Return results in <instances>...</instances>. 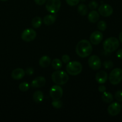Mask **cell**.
<instances>
[{"label": "cell", "mask_w": 122, "mask_h": 122, "mask_svg": "<svg viewBox=\"0 0 122 122\" xmlns=\"http://www.w3.org/2000/svg\"><path fill=\"white\" fill-rule=\"evenodd\" d=\"M93 51L92 44L87 39H82L77 43L75 47L76 54L81 58L89 57Z\"/></svg>", "instance_id": "6da1fadb"}, {"label": "cell", "mask_w": 122, "mask_h": 122, "mask_svg": "<svg viewBox=\"0 0 122 122\" xmlns=\"http://www.w3.org/2000/svg\"><path fill=\"white\" fill-rule=\"evenodd\" d=\"M52 81L56 85H63L66 84L69 80L68 73L62 70H57L51 75Z\"/></svg>", "instance_id": "7a4b0ae2"}, {"label": "cell", "mask_w": 122, "mask_h": 122, "mask_svg": "<svg viewBox=\"0 0 122 122\" xmlns=\"http://www.w3.org/2000/svg\"><path fill=\"white\" fill-rule=\"evenodd\" d=\"M120 45L119 41L115 37H110L105 39L103 43V48L104 51L111 53L118 49Z\"/></svg>", "instance_id": "3957f363"}, {"label": "cell", "mask_w": 122, "mask_h": 122, "mask_svg": "<svg viewBox=\"0 0 122 122\" xmlns=\"http://www.w3.org/2000/svg\"><path fill=\"white\" fill-rule=\"evenodd\" d=\"M83 70L82 64L78 61H69L67 63L66 66V71L67 73L71 76H77Z\"/></svg>", "instance_id": "277c9868"}, {"label": "cell", "mask_w": 122, "mask_h": 122, "mask_svg": "<svg viewBox=\"0 0 122 122\" xmlns=\"http://www.w3.org/2000/svg\"><path fill=\"white\" fill-rule=\"evenodd\" d=\"M122 81V69L116 68L111 70L109 75V81L113 85H118Z\"/></svg>", "instance_id": "5b68a950"}, {"label": "cell", "mask_w": 122, "mask_h": 122, "mask_svg": "<svg viewBox=\"0 0 122 122\" xmlns=\"http://www.w3.org/2000/svg\"><path fill=\"white\" fill-rule=\"evenodd\" d=\"M61 7V0H47L45 4L47 11L51 14H56Z\"/></svg>", "instance_id": "8992f818"}, {"label": "cell", "mask_w": 122, "mask_h": 122, "mask_svg": "<svg viewBox=\"0 0 122 122\" xmlns=\"http://www.w3.org/2000/svg\"><path fill=\"white\" fill-rule=\"evenodd\" d=\"M63 93V91L62 87L59 85H55L51 86L49 92L50 97L53 100H60L62 97Z\"/></svg>", "instance_id": "52a82bcc"}, {"label": "cell", "mask_w": 122, "mask_h": 122, "mask_svg": "<svg viewBox=\"0 0 122 122\" xmlns=\"http://www.w3.org/2000/svg\"><path fill=\"white\" fill-rule=\"evenodd\" d=\"M37 32L32 29H26L24 30L21 34V38L23 41L29 42L35 39Z\"/></svg>", "instance_id": "ba28073f"}, {"label": "cell", "mask_w": 122, "mask_h": 122, "mask_svg": "<svg viewBox=\"0 0 122 122\" xmlns=\"http://www.w3.org/2000/svg\"><path fill=\"white\" fill-rule=\"evenodd\" d=\"M89 66L93 70H98L101 67V60L98 56L96 55L91 56L88 60Z\"/></svg>", "instance_id": "9c48e42d"}, {"label": "cell", "mask_w": 122, "mask_h": 122, "mask_svg": "<svg viewBox=\"0 0 122 122\" xmlns=\"http://www.w3.org/2000/svg\"><path fill=\"white\" fill-rule=\"evenodd\" d=\"M98 12L102 16L108 17L113 13V8L110 5L107 4H102L98 8Z\"/></svg>", "instance_id": "30bf717a"}, {"label": "cell", "mask_w": 122, "mask_h": 122, "mask_svg": "<svg viewBox=\"0 0 122 122\" xmlns=\"http://www.w3.org/2000/svg\"><path fill=\"white\" fill-rule=\"evenodd\" d=\"M122 110V106L118 102H114L110 104L108 107L107 112L110 115L112 116H117L120 113Z\"/></svg>", "instance_id": "8fae6325"}, {"label": "cell", "mask_w": 122, "mask_h": 122, "mask_svg": "<svg viewBox=\"0 0 122 122\" xmlns=\"http://www.w3.org/2000/svg\"><path fill=\"white\" fill-rule=\"evenodd\" d=\"M103 38H104V35L101 32L94 31L92 32L90 36V42L93 45H99L103 40Z\"/></svg>", "instance_id": "7c38bea8"}, {"label": "cell", "mask_w": 122, "mask_h": 122, "mask_svg": "<svg viewBox=\"0 0 122 122\" xmlns=\"http://www.w3.org/2000/svg\"><path fill=\"white\" fill-rule=\"evenodd\" d=\"M46 80L43 76H38L31 82V86L33 88H39L45 85Z\"/></svg>", "instance_id": "4fadbf2b"}, {"label": "cell", "mask_w": 122, "mask_h": 122, "mask_svg": "<svg viewBox=\"0 0 122 122\" xmlns=\"http://www.w3.org/2000/svg\"><path fill=\"white\" fill-rule=\"evenodd\" d=\"M95 79L99 84H104L108 80V74L104 70H100L96 73Z\"/></svg>", "instance_id": "5bb4252c"}, {"label": "cell", "mask_w": 122, "mask_h": 122, "mask_svg": "<svg viewBox=\"0 0 122 122\" xmlns=\"http://www.w3.org/2000/svg\"><path fill=\"white\" fill-rule=\"evenodd\" d=\"M25 71L22 68H17L13 70L11 76L14 80H20L25 76Z\"/></svg>", "instance_id": "9a60e30c"}, {"label": "cell", "mask_w": 122, "mask_h": 122, "mask_svg": "<svg viewBox=\"0 0 122 122\" xmlns=\"http://www.w3.org/2000/svg\"><path fill=\"white\" fill-rule=\"evenodd\" d=\"M56 17H57V16L55 14H48V15H45L44 17L43 21L47 26H50V25H53L55 22L56 20Z\"/></svg>", "instance_id": "2e32d148"}, {"label": "cell", "mask_w": 122, "mask_h": 122, "mask_svg": "<svg viewBox=\"0 0 122 122\" xmlns=\"http://www.w3.org/2000/svg\"><path fill=\"white\" fill-rule=\"evenodd\" d=\"M99 12L96 10H92L88 14L87 19L90 23H94L97 22L99 19Z\"/></svg>", "instance_id": "e0dca14e"}, {"label": "cell", "mask_w": 122, "mask_h": 122, "mask_svg": "<svg viewBox=\"0 0 122 122\" xmlns=\"http://www.w3.org/2000/svg\"><path fill=\"white\" fill-rule=\"evenodd\" d=\"M51 59L47 56H43L39 58V64L41 67L46 68L51 64Z\"/></svg>", "instance_id": "ac0fdd59"}, {"label": "cell", "mask_w": 122, "mask_h": 122, "mask_svg": "<svg viewBox=\"0 0 122 122\" xmlns=\"http://www.w3.org/2000/svg\"><path fill=\"white\" fill-rule=\"evenodd\" d=\"M32 98L33 101L36 103H40L43 101L44 99V94L41 91H37L33 93L32 95Z\"/></svg>", "instance_id": "d6986e66"}, {"label": "cell", "mask_w": 122, "mask_h": 122, "mask_svg": "<svg viewBox=\"0 0 122 122\" xmlns=\"http://www.w3.org/2000/svg\"><path fill=\"white\" fill-rule=\"evenodd\" d=\"M102 100L105 103H111L114 100L113 95H112V94L111 93L105 91L102 93Z\"/></svg>", "instance_id": "ffe728a7"}, {"label": "cell", "mask_w": 122, "mask_h": 122, "mask_svg": "<svg viewBox=\"0 0 122 122\" xmlns=\"http://www.w3.org/2000/svg\"><path fill=\"white\" fill-rule=\"evenodd\" d=\"M42 23H43V20H42L41 18L39 16H36L32 19L31 25L33 28L37 29L41 27V26L42 25Z\"/></svg>", "instance_id": "44dd1931"}, {"label": "cell", "mask_w": 122, "mask_h": 122, "mask_svg": "<svg viewBox=\"0 0 122 122\" xmlns=\"http://www.w3.org/2000/svg\"><path fill=\"white\" fill-rule=\"evenodd\" d=\"M78 13L81 15H86L88 14V7L84 4H80L77 8Z\"/></svg>", "instance_id": "7402d4cb"}, {"label": "cell", "mask_w": 122, "mask_h": 122, "mask_svg": "<svg viewBox=\"0 0 122 122\" xmlns=\"http://www.w3.org/2000/svg\"><path fill=\"white\" fill-rule=\"evenodd\" d=\"M51 64L53 69L56 70H59L62 67V60H61L59 58H55V59L53 60L51 62Z\"/></svg>", "instance_id": "603a6c76"}, {"label": "cell", "mask_w": 122, "mask_h": 122, "mask_svg": "<svg viewBox=\"0 0 122 122\" xmlns=\"http://www.w3.org/2000/svg\"><path fill=\"white\" fill-rule=\"evenodd\" d=\"M30 88V85L28 82H22L19 85V88L21 91L26 92L29 90Z\"/></svg>", "instance_id": "cb8c5ba5"}, {"label": "cell", "mask_w": 122, "mask_h": 122, "mask_svg": "<svg viewBox=\"0 0 122 122\" xmlns=\"http://www.w3.org/2000/svg\"><path fill=\"white\" fill-rule=\"evenodd\" d=\"M97 27L98 29L100 31H104L105 30V29H106L107 27V25H106V22L104 20H100V21H98V25H97Z\"/></svg>", "instance_id": "d4e9b609"}, {"label": "cell", "mask_w": 122, "mask_h": 122, "mask_svg": "<svg viewBox=\"0 0 122 122\" xmlns=\"http://www.w3.org/2000/svg\"><path fill=\"white\" fill-rule=\"evenodd\" d=\"M51 105L54 108H56V109H59V108H62L63 104L62 102L60 100H53L52 102H51Z\"/></svg>", "instance_id": "484cf974"}, {"label": "cell", "mask_w": 122, "mask_h": 122, "mask_svg": "<svg viewBox=\"0 0 122 122\" xmlns=\"http://www.w3.org/2000/svg\"><path fill=\"white\" fill-rule=\"evenodd\" d=\"M103 66H104V67L106 69H112V67H113L114 64L113 62L111 60H108V61H105L103 63Z\"/></svg>", "instance_id": "4316f807"}, {"label": "cell", "mask_w": 122, "mask_h": 122, "mask_svg": "<svg viewBox=\"0 0 122 122\" xmlns=\"http://www.w3.org/2000/svg\"><path fill=\"white\" fill-rule=\"evenodd\" d=\"M115 99L118 102H122V91L118 90L116 92L114 95Z\"/></svg>", "instance_id": "83f0119b"}, {"label": "cell", "mask_w": 122, "mask_h": 122, "mask_svg": "<svg viewBox=\"0 0 122 122\" xmlns=\"http://www.w3.org/2000/svg\"><path fill=\"white\" fill-rule=\"evenodd\" d=\"M88 7L90 10H94L96 9V8L98 7V4L96 1H92L89 3Z\"/></svg>", "instance_id": "f1b7e54d"}, {"label": "cell", "mask_w": 122, "mask_h": 122, "mask_svg": "<svg viewBox=\"0 0 122 122\" xmlns=\"http://www.w3.org/2000/svg\"><path fill=\"white\" fill-rule=\"evenodd\" d=\"M67 3L70 6H75L79 3L80 0H65Z\"/></svg>", "instance_id": "f546056e"}, {"label": "cell", "mask_w": 122, "mask_h": 122, "mask_svg": "<svg viewBox=\"0 0 122 122\" xmlns=\"http://www.w3.org/2000/svg\"><path fill=\"white\" fill-rule=\"evenodd\" d=\"M70 57L68 54H64L62 57V61L65 64H67L70 61Z\"/></svg>", "instance_id": "4dcf8cb0"}, {"label": "cell", "mask_w": 122, "mask_h": 122, "mask_svg": "<svg viewBox=\"0 0 122 122\" xmlns=\"http://www.w3.org/2000/svg\"><path fill=\"white\" fill-rule=\"evenodd\" d=\"M33 73H34V70H33V68H28V69H26V70H25V73H26V75H29V76L32 75L33 74Z\"/></svg>", "instance_id": "1f68e13d"}, {"label": "cell", "mask_w": 122, "mask_h": 122, "mask_svg": "<svg viewBox=\"0 0 122 122\" xmlns=\"http://www.w3.org/2000/svg\"><path fill=\"white\" fill-rule=\"evenodd\" d=\"M98 91L101 93L104 92L106 91V87L104 85H100L98 87Z\"/></svg>", "instance_id": "d6a6232c"}, {"label": "cell", "mask_w": 122, "mask_h": 122, "mask_svg": "<svg viewBox=\"0 0 122 122\" xmlns=\"http://www.w3.org/2000/svg\"><path fill=\"white\" fill-rule=\"evenodd\" d=\"M47 0H34L35 2L39 5H42L44 4L47 2Z\"/></svg>", "instance_id": "836d02e7"}, {"label": "cell", "mask_w": 122, "mask_h": 122, "mask_svg": "<svg viewBox=\"0 0 122 122\" xmlns=\"http://www.w3.org/2000/svg\"><path fill=\"white\" fill-rule=\"evenodd\" d=\"M117 57L119 59H122V49H120L116 52Z\"/></svg>", "instance_id": "e575fe53"}, {"label": "cell", "mask_w": 122, "mask_h": 122, "mask_svg": "<svg viewBox=\"0 0 122 122\" xmlns=\"http://www.w3.org/2000/svg\"><path fill=\"white\" fill-rule=\"evenodd\" d=\"M118 39H119V41L122 43V31L120 33L119 36H118Z\"/></svg>", "instance_id": "d590c367"}, {"label": "cell", "mask_w": 122, "mask_h": 122, "mask_svg": "<svg viewBox=\"0 0 122 122\" xmlns=\"http://www.w3.org/2000/svg\"><path fill=\"white\" fill-rule=\"evenodd\" d=\"M0 1H8V0H0Z\"/></svg>", "instance_id": "8d00e7d4"}, {"label": "cell", "mask_w": 122, "mask_h": 122, "mask_svg": "<svg viewBox=\"0 0 122 122\" xmlns=\"http://www.w3.org/2000/svg\"><path fill=\"white\" fill-rule=\"evenodd\" d=\"M121 106H122V105H121Z\"/></svg>", "instance_id": "74e56055"}]
</instances>
